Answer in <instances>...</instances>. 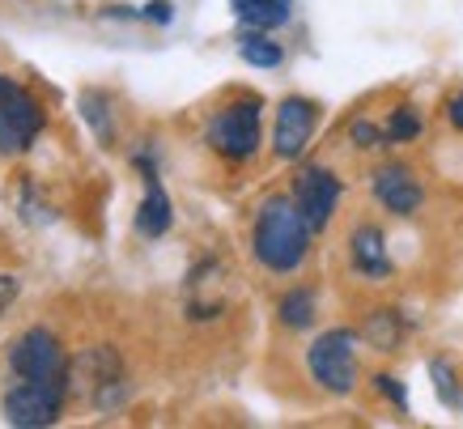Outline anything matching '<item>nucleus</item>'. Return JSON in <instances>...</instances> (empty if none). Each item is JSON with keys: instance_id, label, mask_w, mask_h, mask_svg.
<instances>
[{"instance_id": "nucleus-1", "label": "nucleus", "mask_w": 463, "mask_h": 429, "mask_svg": "<svg viewBox=\"0 0 463 429\" xmlns=\"http://www.w3.org/2000/svg\"><path fill=\"white\" fill-rule=\"evenodd\" d=\"M310 234L315 230H310L307 213L298 208V200L272 195V200H264L260 217H255V234H251L255 260L264 263L268 272H294L298 263L307 260Z\"/></svg>"}, {"instance_id": "nucleus-2", "label": "nucleus", "mask_w": 463, "mask_h": 429, "mask_svg": "<svg viewBox=\"0 0 463 429\" xmlns=\"http://www.w3.org/2000/svg\"><path fill=\"white\" fill-rule=\"evenodd\" d=\"M69 391L85 396L94 408H115V404H124L128 374H124L119 353H115L111 345H94V348H85L81 358H72V366H69Z\"/></svg>"}, {"instance_id": "nucleus-3", "label": "nucleus", "mask_w": 463, "mask_h": 429, "mask_svg": "<svg viewBox=\"0 0 463 429\" xmlns=\"http://www.w3.org/2000/svg\"><path fill=\"white\" fill-rule=\"evenodd\" d=\"M357 336L349 328H332L310 340L307 348V366H310V378L319 383L323 391L332 396H349L357 387Z\"/></svg>"}, {"instance_id": "nucleus-4", "label": "nucleus", "mask_w": 463, "mask_h": 429, "mask_svg": "<svg viewBox=\"0 0 463 429\" xmlns=\"http://www.w3.org/2000/svg\"><path fill=\"white\" fill-rule=\"evenodd\" d=\"M69 396V374L64 378H22L9 396H5V416L17 429H39L52 425L64 408Z\"/></svg>"}, {"instance_id": "nucleus-5", "label": "nucleus", "mask_w": 463, "mask_h": 429, "mask_svg": "<svg viewBox=\"0 0 463 429\" xmlns=\"http://www.w3.org/2000/svg\"><path fill=\"white\" fill-rule=\"evenodd\" d=\"M209 145L230 162H247L260 149V102L255 98H242V102H230L213 115L209 124Z\"/></svg>"}, {"instance_id": "nucleus-6", "label": "nucleus", "mask_w": 463, "mask_h": 429, "mask_svg": "<svg viewBox=\"0 0 463 429\" xmlns=\"http://www.w3.org/2000/svg\"><path fill=\"white\" fill-rule=\"evenodd\" d=\"M39 128H43L39 102L14 77H0V153H22L30 140L39 137Z\"/></svg>"}, {"instance_id": "nucleus-7", "label": "nucleus", "mask_w": 463, "mask_h": 429, "mask_svg": "<svg viewBox=\"0 0 463 429\" xmlns=\"http://www.w3.org/2000/svg\"><path fill=\"white\" fill-rule=\"evenodd\" d=\"M9 366H14L17 378H64L69 374V361H64V348L47 328H30L14 340L9 348Z\"/></svg>"}, {"instance_id": "nucleus-8", "label": "nucleus", "mask_w": 463, "mask_h": 429, "mask_svg": "<svg viewBox=\"0 0 463 429\" xmlns=\"http://www.w3.org/2000/svg\"><path fill=\"white\" fill-rule=\"evenodd\" d=\"M315 137V102L310 98H285L277 107V128H272V149L281 162L302 157Z\"/></svg>"}, {"instance_id": "nucleus-9", "label": "nucleus", "mask_w": 463, "mask_h": 429, "mask_svg": "<svg viewBox=\"0 0 463 429\" xmlns=\"http://www.w3.org/2000/svg\"><path fill=\"white\" fill-rule=\"evenodd\" d=\"M294 200H298V208L307 213L310 230H323V225L332 222V213H336L340 179L332 175V170H323V167H307L302 175H298Z\"/></svg>"}, {"instance_id": "nucleus-10", "label": "nucleus", "mask_w": 463, "mask_h": 429, "mask_svg": "<svg viewBox=\"0 0 463 429\" xmlns=\"http://www.w3.org/2000/svg\"><path fill=\"white\" fill-rule=\"evenodd\" d=\"M374 195H379V205L395 217H408V213H417L421 208V183L408 167L392 162V167H379L374 170Z\"/></svg>"}, {"instance_id": "nucleus-11", "label": "nucleus", "mask_w": 463, "mask_h": 429, "mask_svg": "<svg viewBox=\"0 0 463 429\" xmlns=\"http://www.w3.org/2000/svg\"><path fill=\"white\" fill-rule=\"evenodd\" d=\"M353 247V268L362 272V277H387L392 272V260H387V247H383V230L379 225H362V230H353L349 238Z\"/></svg>"}, {"instance_id": "nucleus-12", "label": "nucleus", "mask_w": 463, "mask_h": 429, "mask_svg": "<svg viewBox=\"0 0 463 429\" xmlns=\"http://www.w3.org/2000/svg\"><path fill=\"white\" fill-rule=\"evenodd\" d=\"M230 9L242 26L251 30H277L289 22L294 14V0H230Z\"/></svg>"}, {"instance_id": "nucleus-13", "label": "nucleus", "mask_w": 463, "mask_h": 429, "mask_svg": "<svg viewBox=\"0 0 463 429\" xmlns=\"http://www.w3.org/2000/svg\"><path fill=\"white\" fill-rule=\"evenodd\" d=\"M170 217H175V208H170V195L162 192V183L157 175H149V192H145L141 208H137V230L145 238H162L170 230Z\"/></svg>"}, {"instance_id": "nucleus-14", "label": "nucleus", "mask_w": 463, "mask_h": 429, "mask_svg": "<svg viewBox=\"0 0 463 429\" xmlns=\"http://www.w3.org/2000/svg\"><path fill=\"white\" fill-rule=\"evenodd\" d=\"M400 336H404V323H400V315H395V310H374V315L365 319V328H362L365 345L383 348V353L400 345Z\"/></svg>"}, {"instance_id": "nucleus-15", "label": "nucleus", "mask_w": 463, "mask_h": 429, "mask_svg": "<svg viewBox=\"0 0 463 429\" xmlns=\"http://www.w3.org/2000/svg\"><path fill=\"white\" fill-rule=\"evenodd\" d=\"M239 56L247 60V64H255V69H277L285 60V52H281V43L264 39V30H255V34H247V39L239 43Z\"/></svg>"}, {"instance_id": "nucleus-16", "label": "nucleus", "mask_w": 463, "mask_h": 429, "mask_svg": "<svg viewBox=\"0 0 463 429\" xmlns=\"http://www.w3.org/2000/svg\"><path fill=\"white\" fill-rule=\"evenodd\" d=\"M277 310H281L285 328H310V319H315V293L310 290H289Z\"/></svg>"}, {"instance_id": "nucleus-17", "label": "nucleus", "mask_w": 463, "mask_h": 429, "mask_svg": "<svg viewBox=\"0 0 463 429\" xmlns=\"http://www.w3.org/2000/svg\"><path fill=\"white\" fill-rule=\"evenodd\" d=\"M430 378H434L438 387V400L447 404V408H463V391H459V378H455V366L447 358H434L430 361Z\"/></svg>"}, {"instance_id": "nucleus-18", "label": "nucleus", "mask_w": 463, "mask_h": 429, "mask_svg": "<svg viewBox=\"0 0 463 429\" xmlns=\"http://www.w3.org/2000/svg\"><path fill=\"white\" fill-rule=\"evenodd\" d=\"M81 115L90 119V128H94V137H99V140H111L115 137L111 107H107V98H102V94H81Z\"/></svg>"}, {"instance_id": "nucleus-19", "label": "nucleus", "mask_w": 463, "mask_h": 429, "mask_svg": "<svg viewBox=\"0 0 463 429\" xmlns=\"http://www.w3.org/2000/svg\"><path fill=\"white\" fill-rule=\"evenodd\" d=\"M412 137H421V115L400 107L392 115V124H387V140H412Z\"/></svg>"}, {"instance_id": "nucleus-20", "label": "nucleus", "mask_w": 463, "mask_h": 429, "mask_svg": "<svg viewBox=\"0 0 463 429\" xmlns=\"http://www.w3.org/2000/svg\"><path fill=\"white\" fill-rule=\"evenodd\" d=\"M374 391H379V396H387V400H392L395 408H400V413L408 408L404 387H400V378H392V374H379V378H374Z\"/></svg>"}, {"instance_id": "nucleus-21", "label": "nucleus", "mask_w": 463, "mask_h": 429, "mask_svg": "<svg viewBox=\"0 0 463 429\" xmlns=\"http://www.w3.org/2000/svg\"><path fill=\"white\" fill-rule=\"evenodd\" d=\"M353 140H357L362 149H374L379 140H387V132H379L374 124H365V119H357V124H353Z\"/></svg>"}, {"instance_id": "nucleus-22", "label": "nucleus", "mask_w": 463, "mask_h": 429, "mask_svg": "<svg viewBox=\"0 0 463 429\" xmlns=\"http://www.w3.org/2000/svg\"><path fill=\"white\" fill-rule=\"evenodd\" d=\"M141 17H149V22H157V26H166L170 17H175V5L170 0H149L141 9Z\"/></svg>"}, {"instance_id": "nucleus-23", "label": "nucleus", "mask_w": 463, "mask_h": 429, "mask_svg": "<svg viewBox=\"0 0 463 429\" xmlns=\"http://www.w3.org/2000/svg\"><path fill=\"white\" fill-rule=\"evenodd\" d=\"M17 290H22V285H17V277H0V315H5V310L14 306Z\"/></svg>"}, {"instance_id": "nucleus-24", "label": "nucleus", "mask_w": 463, "mask_h": 429, "mask_svg": "<svg viewBox=\"0 0 463 429\" xmlns=\"http://www.w3.org/2000/svg\"><path fill=\"white\" fill-rule=\"evenodd\" d=\"M447 115H450V124H455V128H459V132H463V94H459V98H450Z\"/></svg>"}]
</instances>
